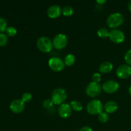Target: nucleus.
Instances as JSON below:
<instances>
[{
  "instance_id": "obj_9",
  "label": "nucleus",
  "mask_w": 131,
  "mask_h": 131,
  "mask_svg": "<svg viewBox=\"0 0 131 131\" xmlns=\"http://www.w3.org/2000/svg\"><path fill=\"white\" fill-rule=\"evenodd\" d=\"M119 87L120 85L118 82L110 79L104 83L102 85V90L107 93H114L118 90Z\"/></svg>"
},
{
  "instance_id": "obj_7",
  "label": "nucleus",
  "mask_w": 131,
  "mask_h": 131,
  "mask_svg": "<svg viewBox=\"0 0 131 131\" xmlns=\"http://www.w3.org/2000/svg\"><path fill=\"white\" fill-rule=\"evenodd\" d=\"M52 43L53 47L56 49H63L66 47L68 43L67 37L63 33H59L54 37Z\"/></svg>"
},
{
  "instance_id": "obj_5",
  "label": "nucleus",
  "mask_w": 131,
  "mask_h": 131,
  "mask_svg": "<svg viewBox=\"0 0 131 131\" xmlns=\"http://www.w3.org/2000/svg\"><path fill=\"white\" fill-rule=\"evenodd\" d=\"M102 86L99 83L90 82L86 88V93L91 97H95L99 95L102 92Z\"/></svg>"
},
{
  "instance_id": "obj_10",
  "label": "nucleus",
  "mask_w": 131,
  "mask_h": 131,
  "mask_svg": "<svg viewBox=\"0 0 131 131\" xmlns=\"http://www.w3.org/2000/svg\"><path fill=\"white\" fill-rule=\"evenodd\" d=\"M116 74L120 79H127L131 75V67L127 64H123L118 67Z\"/></svg>"
},
{
  "instance_id": "obj_26",
  "label": "nucleus",
  "mask_w": 131,
  "mask_h": 131,
  "mask_svg": "<svg viewBox=\"0 0 131 131\" xmlns=\"http://www.w3.org/2000/svg\"><path fill=\"white\" fill-rule=\"evenodd\" d=\"M124 60H125V61L127 65L131 66V49L128 50L126 52V53L125 54Z\"/></svg>"
},
{
  "instance_id": "obj_31",
  "label": "nucleus",
  "mask_w": 131,
  "mask_h": 131,
  "mask_svg": "<svg viewBox=\"0 0 131 131\" xmlns=\"http://www.w3.org/2000/svg\"><path fill=\"white\" fill-rule=\"evenodd\" d=\"M129 94H130V95L131 96V84L129 86Z\"/></svg>"
},
{
  "instance_id": "obj_6",
  "label": "nucleus",
  "mask_w": 131,
  "mask_h": 131,
  "mask_svg": "<svg viewBox=\"0 0 131 131\" xmlns=\"http://www.w3.org/2000/svg\"><path fill=\"white\" fill-rule=\"evenodd\" d=\"M48 65L50 69L54 72H60L65 67V62L59 57H52L49 60Z\"/></svg>"
},
{
  "instance_id": "obj_21",
  "label": "nucleus",
  "mask_w": 131,
  "mask_h": 131,
  "mask_svg": "<svg viewBox=\"0 0 131 131\" xmlns=\"http://www.w3.org/2000/svg\"><path fill=\"white\" fill-rule=\"evenodd\" d=\"M7 28V22L6 19L3 17H0V33H3L6 31Z\"/></svg>"
},
{
  "instance_id": "obj_28",
  "label": "nucleus",
  "mask_w": 131,
  "mask_h": 131,
  "mask_svg": "<svg viewBox=\"0 0 131 131\" xmlns=\"http://www.w3.org/2000/svg\"><path fill=\"white\" fill-rule=\"evenodd\" d=\"M79 131H93L92 128L89 126H84L81 128Z\"/></svg>"
},
{
  "instance_id": "obj_12",
  "label": "nucleus",
  "mask_w": 131,
  "mask_h": 131,
  "mask_svg": "<svg viewBox=\"0 0 131 131\" xmlns=\"http://www.w3.org/2000/svg\"><path fill=\"white\" fill-rule=\"evenodd\" d=\"M71 106L68 103H63L60 105L58 107V114L59 116L62 118H68L72 114Z\"/></svg>"
},
{
  "instance_id": "obj_29",
  "label": "nucleus",
  "mask_w": 131,
  "mask_h": 131,
  "mask_svg": "<svg viewBox=\"0 0 131 131\" xmlns=\"http://www.w3.org/2000/svg\"><path fill=\"white\" fill-rule=\"evenodd\" d=\"M106 1H107L106 0H97L96 2H97V3L100 4V5H103V4L106 3Z\"/></svg>"
},
{
  "instance_id": "obj_2",
  "label": "nucleus",
  "mask_w": 131,
  "mask_h": 131,
  "mask_svg": "<svg viewBox=\"0 0 131 131\" xmlns=\"http://www.w3.org/2000/svg\"><path fill=\"white\" fill-rule=\"evenodd\" d=\"M67 97V93L66 90L63 88H58L54 90L51 94V100L54 104L61 105L65 102Z\"/></svg>"
},
{
  "instance_id": "obj_4",
  "label": "nucleus",
  "mask_w": 131,
  "mask_h": 131,
  "mask_svg": "<svg viewBox=\"0 0 131 131\" xmlns=\"http://www.w3.org/2000/svg\"><path fill=\"white\" fill-rule=\"evenodd\" d=\"M104 109L103 104L100 100L93 99L88 104L86 107L87 112L92 115H99L102 112Z\"/></svg>"
},
{
  "instance_id": "obj_30",
  "label": "nucleus",
  "mask_w": 131,
  "mask_h": 131,
  "mask_svg": "<svg viewBox=\"0 0 131 131\" xmlns=\"http://www.w3.org/2000/svg\"><path fill=\"white\" fill-rule=\"evenodd\" d=\"M127 6H128V9H129V10L131 12V0L130 1H129V3H128Z\"/></svg>"
},
{
  "instance_id": "obj_23",
  "label": "nucleus",
  "mask_w": 131,
  "mask_h": 131,
  "mask_svg": "<svg viewBox=\"0 0 131 131\" xmlns=\"http://www.w3.org/2000/svg\"><path fill=\"white\" fill-rule=\"evenodd\" d=\"M54 103L51 99H47L44 100L42 103V106H43V108L46 109V110H49L51 107L53 106Z\"/></svg>"
},
{
  "instance_id": "obj_3",
  "label": "nucleus",
  "mask_w": 131,
  "mask_h": 131,
  "mask_svg": "<svg viewBox=\"0 0 131 131\" xmlns=\"http://www.w3.org/2000/svg\"><path fill=\"white\" fill-rule=\"evenodd\" d=\"M37 46L40 51L45 53L51 52L54 47L52 41L47 37H40L37 40Z\"/></svg>"
},
{
  "instance_id": "obj_8",
  "label": "nucleus",
  "mask_w": 131,
  "mask_h": 131,
  "mask_svg": "<svg viewBox=\"0 0 131 131\" xmlns=\"http://www.w3.org/2000/svg\"><path fill=\"white\" fill-rule=\"evenodd\" d=\"M109 38L114 43H121L125 40V35L120 29H113L110 31Z\"/></svg>"
},
{
  "instance_id": "obj_22",
  "label": "nucleus",
  "mask_w": 131,
  "mask_h": 131,
  "mask_svg": "<svg viewBox=\"0 0 131 131\" xmlns=\"http://www.w3.org/2000/svg\"><path fill=\"white\" fill-rule=\"evenodd\" d=\"M6 35L9 37H14V36L16 35L17 33V31L15 28L13 26H8L7 27L6 29Z\"/></svg>"
},
{
  "instance_id": "obj_24",
  "label": "nucleus",
  "mask_w": 131,
  "mask_h": 131,
  "mask_svg": "<svg viewBox=\"0 0 131 131\" xmlns=\"http://www.w3.org/2000/svg\"><path fill=\"white\" fill-rule=\"evenodd\" d=\"M8 36L5 33H0V47L5 46L8 42Z\"/></svg>"
},
{
  "instance_id": "obj_20",
  "label": "nucleus",
  "mask_w": 131,
  "mask_h": 131,
  "mask_svg": "<svg viewBox=\"0 0 131 131\" xmlns=\"http://www.w3.org/2000/svg\"><path fill=\"white\" fill-rule=\"evenodd\" d=\"M98 119L101 123H106L110 119L109 115L106 112H101L98 115Z\"/></svg>"
},
{
  "instance_id": "obj_16",
  "label": "nucleus",
  "mask_w": 131,
  "mask_h": 131,
  "mask_svg": "<svg viewBox=\"0 0 131 131\" xmlns=\"http://www.w3.org/2000/svg\"><path fill=\"white\" fill-rule=\"evenodd\" d=\"M75 57L72 54H69L67 55L64 60V62L66 66L71 67L75 63Z\"/></svg>"
},
{
  "instance_id": "obj_17",
  "label": "nucleus",
  "mask_w": 131,
  "mask_h": 131,
  "mask_svg": "<svg viewBox=\"0 0 131 131\" xmlns=\"http://www.w3.org/2000/svg\"><path fill=\"white\" fill-rule=\"evenodd\" d=\"M70 105L71 106L72 109L75 111H80L83 110V105L78 101H71Z\"/></svg>"
},
{
  "instance_id": "obj_1",
  "label": "nucleus",
  "mask_w": 131,
  "mask_h": 131,
  "mask_svg": "<svg viewBox=\"0 0 131 131\" xmlns=\"http://www.w3.org/2000/svg\"><path fill=\"white\" fill-rule=\"evenodd\" d=\"M124 18L122 14L119 12H115L111 14L107 17L106 23L110 28L116 29L123 24Z\"/></svg>"
},
{
  "instance_id": "obj_19",
  "label": "nucleus",
  "mask_w": 131,
  "mask_h": 131,
  "mask_svg": "<svg viewBox=\"0 0 131 131\" xmlns=\"http://www.w3.org/2000/svg\"><path fill=\"white\" fill-rule=\"evenodd\" d=\"M62 14L66 17L71 16L74 14V9L71 6H69V5L65 6L62 9Z\"/></svg>"
},
{
  "instance_id": "obj_14",
  "label": "nucleus",
  "mask_w": 131,
  "mask_h": 131,
  "mask_svg": "<svg viewBox=\"0 0 131 131\" xmlns=\"http://www.w3.org/2000/svg\"><path fill=\"white\" fill-rule=\"evenodd\" d=\"M118 107V106L117 103L113 101H108L104 106V109L106 113H107V114L115 113L117 111Z\"/></svg>"
},
{
  "instance_id": "obj_11",
  "label": "nucleus",
  "mask_w": 131,
  "mask_h": 131,
  "mask_svg": "<svg viewBox=\"0 0 131 131\" xmlns=\"http://www.w3.org/2000/svg\"><path fill=\"white\" fill-rule=\"evenodd\" d=\"M25 108V103L21 99H15L10 104V109L14 113H20Z\"/></svg>"
},
{
  "instance_id": "obj_25",
  "label": "nucleus",
  "mask_w": 131,
  "mask_h": 131,
  "mask_svg": "<svg viewBox=\"0 0 131 131\" xmlns=\"http://www.w3.org/2000/svg\"><path fill=\"white\" fill-rule=\"evenodd\" d=\"M32 99V95L30 93L28 92H26V93H23L22 95L21 100L24 102V103H28V102H30Z\"/></svg>"
},
{
  "instance_id": "obj_18",
  "label": "nucleus",
  "mask_w": 131,
  "mask_h": 131,
  "mask_svg": "<svg viewBox=\"0 0 131 131\" xmlns=\"http://www.w3.org/2000/svg\"><path fill=\"white\" fill-rule=\"evenodd\" d=\"M110 31L106 28H101L97 31V35L99 37L102 38H106L109 37L110 35Z\"/></svg>"
},
{
  "instance_id": "obj_15",
  "label": "nucleus",
  "mask_w": 131,
  "mask_h": 131,
  "mask_svg": "<svg viewBox=\"0 0 131 131\" xmlns=\"http://www.w3.org/2000/svg\"><path fill=\"white\" fill-rule=\"evenodd\" d=\"M113 69V65L111 62L110 61H104L103 63L100 65L99 68V71L101 73L103 74H107L111 72V70Z\"/></svg>"
},
{
  "instance_id": "obj_13",
  "label": "nucleus",
  "mask_w": 131,
  "mask_h": 131,
  "mask_svg": "<svg viewBox=\"0 0 131 131\" xmlns=\"http://www.w3.org/2000/svg\"><path fill=\"white\" fill-rule=\"evenodd\" d=\"M61 13H62V9L58 5H51L47 10V15L51 19L58 18L60 16Z\"/></svg>"
},
{
  "instance_id": "obj_27",
  "label": "nucleus",
  "mask_w": 131,
  "mask_h": 131,
  "mask_svg": "<svg viewBox=\"0 0 131 131\" xmlns=\"http://www.w3.org/2000/svg\"><path fill=\"white\" fill-rule=\"evenodd\" d=\"M92 80H93V82L99 83V82L101 81V75L99 73H95L92 76Z\"/></svg>"
}]
</instances>
